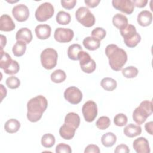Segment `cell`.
Returning <instances> with one entry per match:
<instances>
[{
    "mask_svg": "<svg viewBox=\"0 0 153 153\" xmlns=\"http://www.w3.org/2000/svg\"><path fill=\"white\" fill-rule=\"evenodd\" d=\"M105 54L109 59L110 67L115 71L121 70L127 60L126 52L114 44H109L106 46Z\"/></svg>",
    "mask_w": 153,
    "mask_h": 153,
    "instance_id": "1",
    "label": "cell"
},
{
    "mask_svg": "<svg viewBox=\"0 0 153 153\" xmlns=\"http://www.w3.org/2000/svg\"><path fill=\"white\" fill-rule=\"evenodd\" d=\"M48 105L47 99L39 95L32 98L27 103V118L30 122H36L42 117Z\"/></svg>",
    "mask_w": 153,
    "mask_h": 153,
    "instance_id": "2",
    "label": "cell"
},
{
    "mask_svg": "<svg viewBox=\"0 0 153 153\" xmlns=\"http://www.w3.org/2000/svg\"><path fill=\"white\" fill-rule=\"evenodd\" d=\"M152 113V103L151 101L143 100L133 112V121L137 124H142Z\"/></svg>",
    "mask_w": 153,
    "mask_h": 153,
    "instance_id": "3",
    "label": "cell"
},
{
    "mask_svg": "<svg viewBox=\"0 0 153 153\" xmlns=\"http://www.w3.org/2000/svg\"><path fill=\"white\" fill-rule=\"evenodd\" d=\"M120 33L125 44L130 48L136 47L141 40V36L137 32L135 26L131 24H128L125 28L120 30Z\"/></svg>",
    "mask_w": 153,
    "mask_h": 153,
    "instance_id": "4",
    "label": "cell"
},
{
    "mask_svg": "<svg viewBox=\"0 0 153 153\" xmlns=\"http://www.w3.org/2000/svg\"><path fill=\"white\" fill-rule=\"evenodd\" d=\"M57 57L58 54L56 50L52 48H45L41 53V65L46 69H51L56 66Z\"/></svg>",
    "mask_w": 153,
    "mask_h": 153,
    "instance_id": "5",
    "label": "cell"
},
{
    "mask_svg": "<svg viewBox=\"0 0 153 153\" xmlns=\"http://www.w3.org/2000/svg\"><path fill=\"white\" fill-rule=\"evenodd\" d=\"M75 17L79 23L87 27H90L95 23L94 15L85 7H81L78 8L75 12Z\"/></svg>",
    "mask_w": 153,
    "mask_h": 153,
    "instance_id": "6",
    "label": "cell"
},
{
    "mask_svg": "<svg viewBox=\"0 0 153 153\" xmlns=\"http://www.w3.org/2000/svg\"><path fill=\"white\" fill-rule=\"evenodd\" d=\"M54 13V8L53 5L50 2H44L36 10L35 18L39 22H45L52 17Z\"/></svg>",
    "mask_w": 153,
    "mask_h": 153,
    "instance_id": "7",
    "label": "cell"
},
{
    "mask_svg": "<svg viewBox=\"0 0 153 153\" xmlns=\"http://www.w3.org/2000/svg\"><path fill=\"white\" fill-rule=\"evenodd\" d=\"M78 60L82 71L85 73L90 74L94 71L96 68V62L92 59L90 54L85 51H81L78 54Z\"/></svg>",
    "mask_w": 153,
    "mask_h": 153,
    "instance_id": "8",
    "label": "cell"
},
{
    "mask_svg": "<svg viewBox=\"0 0 153 153\" xmlns=\"http://www.w3.org/2000/svg\"><path fill=\"white\" fill-rule=\"evenodd\" d=\"M82 112L87 122H92L97 115V107L96 103L92 100L86 102L82 106Z\"/></svg>",
    "mask_w": 153,
    "mask_h": 153,
    "instance_id": "9",
    "label": "cell"
},
{
    "mask_svg": "<svg viewBox=\"0 0 153 153\" xmlns=\"http://www.w3.org/2000/svg\"><path fill=\"white\" fill-rule=\"evenodd\" d=\"M64 97L70 103L76 105L82 100V93L78 88L71 86L65 90Z\"/></svg>",
    "mask_w": 153,
    "mask_h": 153,
    "instance_id": "10",
    "label": "cell"
},
{
    "mask_svg": "<svg viewBox=\"0 0 153 153\" xmlns=\"http://www.w3.org/2000/svg\"><path fill=\"white\" fill-rule=\"evenodd\" d=\"M74 31L69 28L58 27L55 30L54 37L56 41L61 43L70 42L74 38Z\"/></svg>",
    "mask_w": 153,
    "mask_h": 153,
    "instance_id": "11",
    "label": "cell"
},
{
    "mask_svg": "<svg viewBox=\"0 0 153 153\" xmlns=\"http://www.w3.org/2000/svg\"><path fill=\"white\" fill-rule=\"evenodd\" d=\"M12 14L14 19L20 22L27 20L29 16V10L24 4H19L14 6L12 10Z\"/></svg>",
    "mask_w": 153,
    "mask_h": 153,
    "instance_id": "12",
    "label": "cell"
},
{
    "mask_svg": "<svg viewBox=\"0 0 153 153\" xmlns=\"http://www.w3.org/2000/svg\"><path fill=\"white\" fill-rule=\"evenodd\" d=\"M112 4L116 10L128 15L134 11V5L130 0H113Z\"/></svg>",
    "mask_w": 153,
    "mask_h": 153,
    "instance_id": "13",
    "label": "cell"
},
{
    "mask_svg": "<svg viewBox=\"0 0 153 153\" xmlns=\"http://www.w3.org/2000/svg\"><path fill=\"white\" fill-rule=\"evenodd\" d=\"M133 147L137 153L150 152V148L148 140L143 137H140L137 139H136L133 141Z\"/></svg>",
    "mask_w": 153,
    "mask_h": 153,
    "instance_id": "14",
    "label": "cell"
},
{
    "mask_svg": "<svg viewBox=\"0 0 153 153\" xmlns=\"http://www.w3.org/2000/svg\"><path fill=\"white\" fill-rule=\"evenodd\" d=\"M16 26L11 17L8 14H3L0 17V30L10 32L14 29Z\"/></svg>",
    "mask_w": 153,
    "mask_h": 153,
    "instance_id": "15",
    "label": "cell"
},
{
    "mask_svg": "<svg viewBox=\"0 0 153 153\" xmlns=\"http://www.w3.org/2000/svg\"><path fill=\"white\" fill-rule=\"evenodd\" d=\"M51 29L47 24L38 25L36 26L35 32L37 38L39 39H46L50 36Z\"/></svg>",
    "mask_w": 153,
    "mask_h": 153,
    "instance_id": "16",
    "label": "cell"
},
{
    "mask_svg": "<svg viewBox=\"0 0 153 153\" xmlns=\"http://www.w3.org/2000/svg\"><path fill=\"white\" fill-rule=\"evenodd\" d=\"M16 39L17 41H21L26 44H29L32 40V32L27 27H22L17 32Z\"/></svg>",
    "mask_w": 153,
    "mask_h": 153,
    "instance_id": "17",
    "label": "cell"
},
{
    "mask_svg": "<svg viewBox=\"0 0 153 153\" xmlns=\"http://www.w3.org/2000/svg\"><path fill=\"white\" fill-rule=\"evenodd\" d=\"M152 20V13L148 10H143L137 15V21L141 26L146 27L151 23Z\"/></svg>",
    "mask_w": 153,
    "mask_h": 153,
    "instance_id": "18",
    "label": "cell"
},
{
    "mask_svg": "<svg viewBox=\"0 0 153 153\" xmlns=\"http://www.w3.org/2000/svg\"><path fill=\"white\" fill-rule=\"evenodd\" d=\"M75 131V128L66 124V123H64L59 129V134L63 139L70 140L74 136Z\"/></svg>",
    "mask_w": 153,
    "mask_h": 153,
    "instance_id": "19",
    "label": "cell"
},
{
    "mask_svg": "<svg viewBox=\"0 0 153 153\" xmlns=\"http://www.w3.org/2000/svg\"><path fill=\"white\" fill-rule=\"evenodd\" d=\"M123 131L126 136L128 137H134L141 134L142 128L139 126L131 123L124 127Z\"/></svg>",
    "mask_w": 153,
    "mask_h": 153,
    "instance_id": "20",
    "label": "cell"
},
{
    "mask_svg": "<svg viewBox=\"0 0 153 153\" xmlns=\"http://www.w3.org/2000/svg\"><path fill=\"white\" fill-rule=\"evenodd\" d=\"M65 123L76 130L80 124V117L76 113L69 112L65 117Z\"/></svg>",
    "mask_w": 153,
    "mask_h": 153,
    "instance_id": "21",
    "label": "cell"
},
{
    "mask_svg": "<svg viewBox=\"0 0 153 153\" xmlns=\"http://www.w3.org/2000/svg\"><path fill=\"white\" fill-rule=\"evenodd\" d=\"M113 25L118 29L121 30L128 25V19L127 17L122 14L117 13L112 18Z\"/></svg>",
    "mask_w": 153,
    "mask_h": 153,
    "instance_id": "22",
    "label": "cell"
},
{
    "mask_svg": "<svg viewBox=\"0 0 153 153\" xmlns=\"http://www.w3.org/2000/svg\"><path fill=\"white\" fill-rule=\"evenodd\" d=\"M82 43L85 48L91 51L99 48L100 45V40L92 36H87L85 38Z\"/></svg>",
    "mask_w": 153,
    "mask_h": 153,
    "instance_id": "23",
    "label": "cell"
},
{
    "mask_svg": "<svg viewBox=\"0 0 153 153\" xmlns=\"http://www.w3.org/2000/svg\"><path fill=\"white\" fill-rule=\"evenodd\" d=\"M20 127V122L16 119L8 120L4 125L5 130L9 133H16Z\"/></svg>",
    "mask_w": 153,
    "mask_h": 153,
    "instance_id": "24",
    "label": "cell"
},
{
    "mask_svg": "<svg viewBox=\"0 0 153 153\" xmlns=\"http://www.w3.org/2000/svg\"><path fill=\"white\" fill-rule=\"evenodd\" d=\"M82 51V48L78 44L71 45L68 48V56L72 60H78V54Z\"/></svg>",
    "mask_w": 153,
    "mask_h": 153,
    "instance_id": "25",
    "label": "cell"
},
{
    "mask_svg": "<svg viewBox=\"0 0 153 153\" xmlns=\"http://www.w3.org/2000/svg\"><path fill=\"white\" fill-rule=\"evenodd\" d=\"M117 141V137L115 134L112 132L105 133L101 137V142L105 147L112 146Z\"/></svg>",
    "mask_w": 153,
    "mask_h": 153,
    "instance_id": "26",
    "label": "cell"
},
{
    "mask_svg": "<svg viewBox=\"0 0 153 153\" xmlns=\"http://www.w3.org/2000/svg\"><path fill=\"white\" fill-rule=\"evenodd\" d=\"M26 50V44L21 41H17L13 45L12 51L13 54L16 57L22 56Z\"/></svg>",
    "mask_w": 153,
    "mask_h": 153,
    "instance_id": "27",
    "label": "cell"
},
{
    "mask_svg": "<svg viewBox=\"0 0 153 153\" xmlns=\"http://www.w3.org/2000/svg\"><path fill=\"white\" fill-rule=\"evenodd\" d=\"M100 84L103 88L107 91H112L115 90L117 85V81L114 79L109 77H105L103 78L101 81Z\"/></svg>",
    "mask_w": 153,
    "mask_h": 153,
    "instance_id": "28",
    "label": "cell"
},
{
    "mask_svg": "<svg viewBox=\"0 0 153 153\" xmlns=\"http://www.w3.org/2000/svg\"><path fill=\"white\" fill-rule=\"evenodd\" d=\"M51 80L54 83H61L66 78V73L62 69H57L53 72L50 75Z\"/></svg>",
    "mask_w": 153,
    "mask_h": 153,
    "instance_id": "29",
    "label": "cell"
},
{
    "mask_svg": "<svg viewBox=\"0 0 153 153\" xmlns=\"http://www.w3.org/2000/svg\"><path fill=\"white\" fill-rule=\"evenodd\" d=\"M71 15L64 11H59L56 16V22L62 25H68L71 22Z\"/></svg>",
    "mask_w": 153,
    "mask_h": 153,
    "instance_id": "30",
    "label": "cell"
},
{
    "mask_svg": "<svg viewBox=\"0 0 153 153\" xmlns=\"http://www.w3.org/2000/svg\"><path fill=\"white\" fill-rule=\"evenodd\" d=\"M13 60L10 56L6 52L4 51L3 50H1V59H0V68L2 69L7 68Z\"/></svg>",
    "mask_w": 153,
    "mask_h": 153,
    "instance_id": "31",
    "label": "cell"
},
{
    "mask_svg": "<svg viewBox=\"0 0 153 153\" xmlns=\"http://www.w3.org/2000/svg\"><path fill=\"white\" fill-rule=\"evenodd\" d=\"M55 137L51 133H46L42 136L41 145L45 148H51L55 143Z\"/></svg>",
    "mask_w": 153,
    "mask_h": 153,
    "instance_id": "32",
    "label": "cell"
},
{
    "mask_svg": "<svg viewBox=\"0 0 153 153\" xmlns=\"http://www.w3.org/2000/svg\"><path fill=\"white\" fill-rule=\"evenodd\" d=\"M138 72L137 68L133 66H127L122 70L123 76L127 78H133L136 77L138 74Z\"/></svg>",
    "mask_w": 153,
    "mask_h": 153,
    "instance_id": "33",
    "label": "cell"
},
{
    "mask_svg": "<svg viewBox=\"0 0 153 153\" xmlns=\"http://www.w3.org/2000/svg\"><path fill=\"white\" fill-rule=\"evenodd\" d=\"M110 119L106 116H102L98 118L96 123V127L100 130H105L110 126Z\"/></svg>",
    "mask_w": 153,
    "mask_h": 153,
    "instance_id": "34",
    "label": "cell"
},
{
    "mask_svg": "<svg viewBox=\"0 0 153 153\" xmlns=\"http://www.w3.org/2000/svg\"><path fill=\"white\" fill-rule=\"evenodd\" d=\"M5 82L7 87L11 89L17 88L20 85V79L17 77L14 76L7 78Z\"/></svg>",
    "mask_w": 153,
    "mask_h": 153,
    "instance_id": "35",
    "label": "cell"
},
{
    "mask_svg": "<svg viewBox=\"0 0 153 153\" xmlns=\"http://www.w3.org/2000/svg\"><path fill=\"white\" fill-rule=\"evenodd\" d=\"M127 121H128V119L127 116L123 113H120L117 114L114 118V124L117 126H119V127H122L125 126L127 124Z\"/></svg>",
    "mask_w": 153,
    "mask_h": 153,
    "instance_id": "36",
    "label": "cell"
},
{
    "mask_svg": "<svg viewBox=\"0 0 153 153\" xmlns=\"http://www.w3.org/2000/svg\"><path fill=\"white\" fill-rule=\"evenodd\" d=\"M19 69H20V66L18 62L16 60H13L10 66L4 71L5 73L7 74L14 75L17 74L19 71Z\"/></svg>",
    "mask_w": 153,
    "mask_h": 153,
    "instance_id": "37",
    "label": "cell"
},
{
    "mask_svg": "<svg viewBox=\"0 0 153 153\" xmlns=\"http://www.w3.org/2000/svg\"><path fill=\"white\" fill-rule=\"evenodd\" d=\"M106 30L103 28L100 27L94 28L91 32V36L100 41L103 39L106 36Z\"/></svg>",
    "mask_w": 153,
    "mask_h": 153,
    "instance_id": "38",
    "label": "cell"
},
{
    "mask_svg": "<svg viewBox=\"0 0 153 153\" xmlns=\"http://www.w3.org/2000/svg\"><path fill=\"white\" fill-rule=\"evenodd\" d=\"M56 153H71L72 152V149L69 145L61 143L56 146Z\"/></svg>",
    "mask_w": 153,
    "mask_h": 153,
    "instance_id": "39",
    "label": "cell"
},
{
    "mask_svg": "<svg viewBox=\"0 0 153 153\" xmlns=\"http://www.w3.org/2000/svg\"><path fill=\"white\" fill-rule=\"evenodd\" d=\"M76 3V0H70V1H61V4L62 7L67 10H71L73 8Z\"/></svg>",
    "mask_w": 153,
    "mask_h": 153,
    "instance_id": "40",
    "label": "cell"
},
{
    "mask_svg": "<svg viewBox=\"0 0 153 153\" xmlns=\"http://www.w3.org/2000/svg\"><path fill=\"white\" fill-rule=\"evenodd\" d=\"M100 151L99 149V148L97 145L93 144L88 145L84 150L85 153H100Z\"/></svg>",
    "mask_w": 153,
    "mask_h": 153,
    "instance_id": "41",
    "label": "cell"
},
{
    "mask_svg": "<svg viewBox=\"0 0 153 153\" xmlns=\"http://www.w3.org/2000/svg\"><path fill=\"white\" fill-rule=\"evenodd\" d=\"M114 152L115 153H128L130 152V149L126 145L120 144L116 147Z\"/></svg>",
    "mask_w": 153,
    "mask_h": 153,
    "instance_id": "42",
    "label": "cell"
},
{
    "mask_svg": "<svg viewBox=\"0 0 153 153\" xmlns=\"http://www.w3.org/2000/svg\"><path fill=\"white\" fill-rule=\"evenodd\" d=\"M132 2L134 5L139 8H143L145 7L148 3L147 0H133Z\"/></svg>",
    "mask_w": 153,
    "mask_h": 153,
    "instance_id": "43",
    "label": "cell"
},
{
    "mask_svg": "<svg viewBox=\"0 0 153 153\" xmlns=\"http://www.w3.org/2000/svg\"><path fill=\"white\" fill-rule=\"evenodd\" d=\"M100 0H85L84 1L85 4L90 8H94L96 6L98 5V4L100 3Z\"/></svg>",
    "mask_w": 153,
    "mask_h": 153,
    "instance_id": "44",
    "label": "cell"
},
{
    "mask_svg": "<svg viewBox=\"0 0 153 153\" xmlns=\"http://www.w3.org/2000/svg\"><path fill=\"white\" fill-rule=\"evenodd\" d=\"M152 126H153V123L152 121H149L148 122L145 124V128L146 131L150 134L151 135L152 134Z\"/></svg>",
    "mask_w": 153,
    "mask_h": 153,
    "instance_id": "45",
    "label": "cell"
},
{
    "mask_svg": "<svg viewBox=\"0 0 153 153\" xmlns=\"http://www.w3.org/2000/svg\"><path fill=\"white\" fill-rule=\"evenodd\" d=\"M0 87H1V101H2L3 98L5 97L7 95V89L5 88V87H4L2 84H0Z\"/></svg>",
    "mask_w": 153,
    "mask_h": 153,
    "instance_id": "46",
    "label": "cell"
},
{
    "mask_svg": "<svg viewBox=\"0 0 153 153\" xmlns=\"http://www.w3.org/2000/svg\"><path fill=\"white\" fill-rule=\"evenodd\" d=\"M1 49L3 50V48L4 46H5L6 43H7V39L5 36L3 35H1Z\"/></svg>",
    "mask_w": 153,
    "mask_h": 153,
    "instance_id": "47",
    "label": "cell"
}]
</instances>
